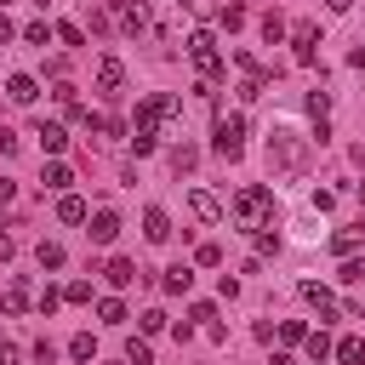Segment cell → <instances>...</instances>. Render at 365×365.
Listing matches in <instances>:
<instances>
[{"label": "cell", "instance_id": "cell-20", "mask_svg": "<svg viewBox=\"0 0 365 365\" xmlns=\"http://www.w3.org/2000/svg\"><path fill=\"white\" fill-rule=\"evenodd\" d=\"M97 319H103V325H125V302H120V297H103V302H97Z\"/></svg>", "mask_w": 365, "mask_h": 365}, {"label": "cell", "instance_id": "cell-26", "mask_svg": "<svg viewBox=\"0 0 365 365\" xmlns=\"http://www.w3.org/2000/svg\"><path fill=\"white\" fill-rule=\"evenodd\" d=\"M120 23H125V29H131V34H137V29H143V23H148V11H143V6H131V0H125V6H120Z\"/></svg>", "mask_w": 365, "mask_h": 365}, {"label": "cell", "instance_id": "cell-11", "mask_svg": "<svg viewBox=\"0 0 365 365\" xmlns=\"http://www.w3.org/2000/svg\"><path fill=\"white\" fill-rule=\"evenodd\" d=\"M91 222V245H114V234H120V217L114 211H97V217H86Z\"/></svg>", "mask_w": 365, "mask_h": 365}, {"label": "cell", "instance_id": "cell-12", "mask_svg": "<svg viewBox=\"0 0 365 365\" xmlns=\"http://www.w3.org/2000/svg\"><path fill=\"white\" fill-rule=\"evenodd\" d=\"M103 279H108V285H137V279H143V268H137L131 257H114V262L103 268Z\"/></svg>", "mask_w": 365, "mask_h": 365}, {"label": "cell", "instance_id": "cell-6", "mask_svg": "<svg viewBox=\"0 0 365 365\" xmlns=\"http://www.w3.org/2000/svg\"><path fill=\"white\" fill-rule=\"evenodd\" d=\"M291 40H297V63H302V68H314V63H319V51H314V46H319V29H314V23H297V29H291Z\"/></svg>", "mask_w": 365, "mask_h": 365}, {"label": "cell", "instance_id": "cell-45", "mask_svg": "<svg viewBox=\"0 0 365 365\" xmlns=\"http://www.w3.org/2000/svg\"><path fill=\"white\" fill-rule=\"evenodd\" d=\"M0 40H11V17L6 11H0Z\"/></svg>", "mask_w": 365, "mask_h": 365}, {"label": "cell", "instance_id": "cell-44", "mask_svg": "<svg viewBox=\"0 0 365 365\" xmlns=\"http://www.w3.org/2000/svg\"><path fill=\"white\" fill-rule=\"evenodd\" d=\"M0 365H17V348L11 342H0Z\"/></svg>", "mask_w": 365, "mask_h": 365}, {"label": "cell", "instance_id": "cell-3", "mask_svg": "<svg viewBox=\"0 0 365 365\" xmlns=\"http://www.w3.org/2000/svg\"><path fill=\"white\" fill-rule=\"evenodd\" d=\"M211 148L222 154V160H240V148H245V114L234 108V114H217V125H211Z\"/></svg>", "mask_w": 365, "mask_h": 365}, {"label": "cell", "instance_id": "cell-1", "mask_svg": "<svg viewBox=\"0 0 365 365\" xmlns=\"http://www.w3.org/2000/svg\"><path fill=\"white\" fill-rule=\"evenodd\" d=\"M308 160H314V137H302L297 125H274V131H268V165H279V171H308Z\"/></svg>", "mask_w": 365, "mask_h": 365}, {"label": "cell", "instance_id": "cell-31", "mask_svg": "<svg viewBox=\"0 0 365 365\" xmlns=\"http://www.w3.org/2000/svg\"><path fill=\"white\" fill-rule=\"evenodd\" d=\"M57 40H63V46H86V29H80V23H57Z\"/></svg>", "mask_w": 365, "mask_h": 365}, {"label": "cell", "instance_id": "cell-42", "mask_svg": "<svg viewBox=\"0 0 365 365\" xmlns=\"http://www.w3.org/2000/svg\"><path fill=\"white\" fill-rule=\"evenodd\" d=\"M11 251H17V240H11V234H6V228H0V262H6V257H11Z\"/></svg>", "mask_w": 365, "mask_h": 365}, {"label": "cell", "instance_id": "cell-4", "mask_svg": "<svg viewBox=\"0 0 365 365\" xmlns=\"http://www.w3.org/2000/svg\"><path fill=\"white\" fill-rule=\"evenodd\" d=\"M188 57L200 63V74H205V80H217V74H222V57H217V34H211V29H194V34H188Z\"/></svg>", "mask_w": 365, "mask_h": 365}, {"label": "cell", "instance_id": "cell-19", "mask_svg": "<svg viewBox=\"0 0 365 365\" xmlns=\"http://www.w3.org/2000/svg\"><path fill=\"white\" fill-rule=\"evenodd\" d=\"M331 354H336V365H365V342H359V336H342Z\"/></svg>", "mask_w": 365, "mask_h": 365}, {"label": "cell", "instance_id": "cell-47", "mask_svg": "<svg viewBox=\"0 0 365 365\" xmlns=\"http://www.w3.org/2000/svg\"><path fill=\"white\" fill-rule=\"evenodd\" d=\"M274 365H297V359H291V354H274Z\"/></svg>", "mask_w": 365, "mask_h": 365}, {"label": "cell", "instance_id": "cell-46", "mask_svg": "<svg viewBox=\"0 0 365 365\" xmlns=\"http://www.w3.org/2000/svg\"><path fill=\"white\" fill-rule=\"evenodd\" d=\"M325 6H331V11H348V6H354V0H325Z\"/></svg>", "mask_w": 365, "mask_h": 365}, {"label": "cell", "instance_id": "cell-33", "mask_svg": "<svg viewBox=\"0 0 365 365\" xmlns=\"http://www.w3.org/2000/svg\"><path fill=\"white\" fill-rule=\"evenodd\" d=\"M194 262H200V268H217V262H222V245H211V240H205V245L194 251Z\"/></svg>", "mask_w": 365, "mask_h": 365}, {"label": "cell", "instance_id": "cell-13", "mask_svg": "<svg viewBox=\"0 0 365 365\" xmlns=\"http://www.w3.org/2000/svg\"><path fill=\"white\" fill-rule=\"evenodd\" d=\"M188 285H194V268H188V262L165 268V279H160V291H165V297H188Z\"/></svg>", "mask_w": 365, "mask_h": 365}, {"label": "cell", "instance_id": "cell-36", "mask_svg": "<svg viewBox=\"0 0 365 365\" xmlns=\"http://www.w3.org/2000/svg\"><path fill=\"white\" fill-rule=\"evenodd\" d=\"M274 251H279V234H262L257 228V257H274Z\"/></svg>", "mask_w": 365, "mask_h": 365}, {"label": "cell", "instance_id": "cell-5", "mask_svg": "<svg viewBox=\"0 0 365 365\" xmlns=\"http://www.w3.org/2000/svg\"><path fill=\"white\" fill-rule=\"evenodd\" d=\"M120 86H125V63H120V57H103V63H97V97H108V103H114V97H120Z\"/></svg>", "mask_w": 365, "mask_h": 365}, {"label": "cell", "instance_id": "cell-25", "mask_svg": "<svg viewBox=\"0 0 365 365\" xmlns=\"http://www.w3.org/2000/svg\"><path fill=\"white\" fill-rule=\"evenodd\" d=\"M125 365H154V354H148V342H143V336H131V342H125Z\"/></svg>", "mask_w": 365, "mask_h": 365}, {"label": "cell", "instance_id": "cell-10", "mask_svg": "<svg viewBox=\"0 0 365 365\" xmlns=\"http://www.w3.org/2000/svg\"><path fill=\"white\" fill-rule=\"evenodd\" d=\"M143 234H148L154 245H165V240H171V217H165L160 205H148V211H143Z\"/></svg>", "mask_w": 365, "mask_h": 365}, {"label": "cell", "instance_id": "cell-49", "mask_svg": "<svg viewBox=\"0 0 365 365\" xmlns=\"http://www.w3.org/2000/svg\"><path fill=\"white\" fill-rule=\"evenodd\" d=\"M314 365H325V359H314Z\"/></svg>", "mask_w": 365, "mask_h": 365}, {"label": "cell", "instance_id": "cell-21", "mask_svg": "<svg viewBox=\"0 0 365 365\" xmlns=\"http://www.w3.org/2000/svg\"><path fill=\"white\" fill-rule=\"evenodd\" d=\"M68 359H74V365H91V359H97V342H91L86 331H80V336L68 342Z\"/></svg>", "mask_w": 365, "mask_h": 365}, {"label": "cell", "instance_id": "cell-41", "mask_svg": "<svg viewBox=\"0 0 365 365\" xmlns=\"http://www.w3.org/2000/svg\"><path fill=\"white\" fill-rule=\"evenodd\" d=\"M0 154H6V160H11V154H17V137H11V131H6V125H0Z\"/></svg>", "mask_w": 365, "mask_h": 365}, {"label": "cell", "instance_id": "cell-38", "mask_svg": "<svg viewBox=\"0 0 365 365\" xmlns=\"http://www.w3.org/2000/svg\"><path fill=\"white\" fill-rule=\"evenodd\" d=\"M154 143H160V137H148V131H131V148H137V154H154Z\"/></svg>", "mask_w": 365, "mask_h": 365}, {"label": "cell", "instance_id": "cell-17", "mask_svg": "<svg viewBox=\"0 0 365 365\" xmlns=\"http://www.w3.org/2000/svg\"><path fill=\"white\" fill-rule=\"evenodd\" d=\"M46 188H57V194H68V182H74V171L63 165V160H46V177H40Z\"/></svg>", "mask_w": 365, "mask_h": 365}, {"label": "cell", "instance_id": "cell-32", "mask_svg": "<svg viewBox=\"0 0 365 365\" xmlns=\"http://www.w3.org/2000/svg\"><path fill=\"white\" fill-rule=\"evenodd\" d=\"M308 114L325 120V114H331V91H308Z\"/></svg>", "mask_w": 365, "mask_h": 365}, {"label": "cell", "instance_id": "cell-18", "mask_svg": "<svg viewBox=\"0 0 365 365\" xmlns=\"http://www.w3.org/2000/svg\"><path fill=\"white\" fill-rule=\"evenodd\" d=\"M86 217H91V211H86L80 194H63V200H57V222H86Z\"/></svg>", "mask_w": 365, "mask_h": 365}, {"label": "cell", "instance_id": "cell-39", "mask_svg": "<svg viewBox=\"0 0 365 365\" xmlns=\"http://www.w3.org/2000/svg\"><path fill=\"white\" fill-rule=\"evenodd\" d=\"M188 319H205V325H217V308H211V302H194V308H188Z\"/></svg>", "mask_w": 365, "mask_h": 365}, {"label": "cell", "instance_id": "cell-51", "mask_svg": "<svg viewBox=\"0 0 365 365\" xmlns=\"http://www.w3.org/2000/svg\"><path fill=\"white\" fill-rule=\"evenodd\" d=\"M0 6H6V0H0Z\"/></svg>", "mask_w": 365, "mask_h": 365}, {"label": "cell", "instance_id": "cell-23", "mask_svg": "<svg viewBox=\"0 0 365 365\" xmlns=\"http://www.w3.org/2000/svg\"><path fill=\"white\" fill-rule=\"evenodd\" d=\"M34 257H40V268H63V245H57V240H40Z\"/></svg>", "mask_w": 365, "mask_h": 365}, {"label": "cell", "instance_id": "cell-16", "mask_svg": "<svg viewBox=\"0 0 365 365\" xmlns=\"http://www.w3.org/2000/svg\"><path fill=\"white\" fill-rule=\"evenodd\" d=\"M6 97H11V103H34V97H40L34 74H11V80H6Z\"/></svg>", "mask_w": 365, "mask_h": 365}, {"label": "cell", "instance_id": "cell-8", "mask_svg": "<svg viewBox=\"0 0 365 365\" xmlns=\"http://www.w3.org/2000/svg\"><path fill=\"white\" fill-rule=\"evenodd\" d=\"M188 205H194V217H200V222H222V200H217L211 188H194V194H188Z\"/></svg>", "mask_w": 365, "mask_h": 365}, {"label": "cell", "instance_id": "cell-40", "mask_svg": "<svg viewBox=\"0 0 365 365\" xmlns=\"http://www.w3.org/2000/svg\"><path fill=\"white\" fill-rule=\"evenodd\" d=\"M143 331H148V336H154V331H165V314H160V308H148V314H143Z\"/></svg>", "mask_w": 365, "mask_h": 365}, {"label": "cell", "instance_id": "cell-9", "mask_svg": "<svg viewBox=\"0 0 365 365\" xmlns=\"http://www.w3.org/2000/svg\"><path fill=\"white\" fill-rule=\"evenodd\" d=\"M34 137H40V148H46L51 160L68 148V131H63V125H51V120H40V125H34Z\"/></svg>", "mask_w": 365, "mask_h": 365}, {"label": "cell", "instance_id": "cell-28", "mask_svg": "<svg viewBox=\"0 0 365 365\" xmlns=\"http://www.w3.org/2000/svg\"><path fill=\"white\" fill-rule=\"evenodd\" d=\"M63 302H91V279H68L63 285Z\"/></svg>", "mask_w": 365, "mask_h": 365}, {"label": "cell", "instance_id": "cell-50", "mask_svg": "<svg viewBox=\"0 0 365 365\" xmlns=\"http://www.w3.org/2000/svg\"><path fill=\"white\" fill-rule=\"evenodd\" d=\"M182 6H194V0H182Z\"/></svg>", "mask_w": 365, "mask_h": 365}, {"label": "cell", "instance_id": "cell-29", "mask_svg": "<svg viewBox=\"0 0 365 365\" xmlns=\"http://www.w3.org/2000/svg\"><path fill=\"white\" fill-rule=\"evenodd\" d=\"M302 342H308V354H314V359H331V336H325V331H308Z\"/></svg>", "mask_w": 365, "mask_h": 365}, {"label": "cell", "instance_id": "cell-30", "mask_svg": "<svg viewBox=\"0 0 365 365\" xmlns=\"http://www.w3.org/2000/svg\"><path fill=\"white\" fill-rule=\"evenodd\" d=\"M336 279H342V285H359V279H365V262H359V257H342V274H336Z\"/></svg>", "mask_w": 365, "mask_h": 365}, {"label": "cell", "instance_id": "cell-15", "mask_svg": "<svg viewBox=\"0 0 365 365\" xmlns=\"http://www.w3.org/2000/svg\"><path fill=\"white\" fill-rule=\"evenodd\" d=\"M302 302H308V308H319V314H336V297H331L319 279H302Z\"/></svg>", "mask_w": 365, "mask_h": 365}, {"label": "cell", "instance_id": "cell-27", "mask_svg": "<svg viewBox=\"0 0 365 365\" xmlns=\"http://www.w3.org/2000/svg\"><path fill=\"white\" fill-rule=\"evenodd\" d=\"M217 23H222L228 34H234V29H245V6H222V11H217Z\"/></svg>", "mask_w": 365, "mask_h": 365}, {"label": "cell", "instance_id": "cell-37", "mask_svg": "<svg viewBox=\"0 0 365 365\" xmlns=\"http://www.w3.org/2000/svg\"><path fill=\"white\" fill-rule=\"evenodd\" d=\"M279 336H285V342H302V336H308V325H302V319H285V325H279Z\"/></svg>", "mask_w": 365, "mask_h": 365}, {"label": "cell", "instance_id": "cell-43", "mask_svg": "<svg viewBox=\"0 0 365 365\" xmlns=\"http://www.w3.org/2000/svg\"><path fill=\"white\" fill-rule=\"evenodd\" d=\"M348 68H365V46H354V51H348Z\"/></svg>", "mask_w": 365, "mask_h": 365}, {"label": "cell", "instance_id": "cell-7", "mask_svg": "<svg viewBox=\"0 0 365 365\" xmlns=\"http://www.w3.org/2000/svg\"><path fill=\"white\" fill-rule=\"evenodd\" d=\"M359 245H365V222H348V228L331 234V251L336 257H359Z\"/></svg>", "mask_w": 365, "mask_h": 365}, {"label": "cell", "instance_id": "cell-34", "mask_svg": "<svg viewBox=\"0 0 365 365\" xmlns=\"http://www.w3.org/2000/svg\"><path fill=\"white\" fill-rule=\"evenodd\" d=\"M57 302H63V291H57V285H46V291L34 297V308H40V314H57Z\"/></svg>", "mask_w": 365, "mask_h": 365}, {"label": "cell", "instance_id": "cell-35", "mask_svg": "<svg viewBox=\"0 0 365 365\" xmlns=\"http://www.w3.org/2000/svg\"><path fill=\"white\" fill-rule=\"evenodd\" d=\"M23 40H29V46H51V29H46V23H29Z\"/></svg>", "mask_w": 365, "mask_h": 365}, {"label": "cell", "instance_id": "cell-22", "mask_svg": "<svg viewBox=\"0 0 365 365\" xmlns=\"http://www.w3.org/2000/svg\"><path fill=\"white\" fill-rule=\"evenodd\" d=\"M262 40H268V46L285 40V17H279V11H262Z\"/></svg>", "mask_w": 365, "mask_h": 365}, {"label": "cell", "instance_id": "cell-48", "mask_svg": "<svg viewBox=\"0 0 365 365\" xmlns=\"http://www.w3.org/2000/svg\"><path fill=\"white\" fill-rule=\"evenodd\" d=\"M359 205H365V182H359Z\"/></svg>", "mask_w": 365, "mask_h": 365}, {"label": "cell", "instance_id": "cell-14", "mask_svg": "<svg viewBox=\"0 0 365 365\" xmlns=\"http://www.w3.org/2000/svg\"><path fill=\"white\" fill-rule=\"evenodd\" d=\"M29 302H34L29 279H11V285H6V297H0V308H6V314H29Z\"/></svg>", "mask_w": 365, "mask_h": 365}, {"label": "cell", "instance_id": "cell-2", "mask_svg": "<svg viewBox=\"0 0 365 365\" xmlns=\"http://www.w3.org/2000/svg\"><path fill=\"white\" fill-rule=\"evenodd\" d=\"M274 222V188H262V182H251L240 200H234V228H245V234H257V228H268Z\"/></svg>", "mask_w": 365, "mask_h": 365}, {"label": "cell", "instance_id": "cell-24", "mask_svg": "<svg viewBox=\"0 0 365 365\" xmlns=\"http://www.w3.org/2000/svg\"><path fill=\"white\" fill-rule=\"evenodd\" d=\"M194 160H200L194 143H177V148H171V165H177V171H194Z\"/></svg>", "mask_w": 365, "mask_h": 365}]
</instances>
